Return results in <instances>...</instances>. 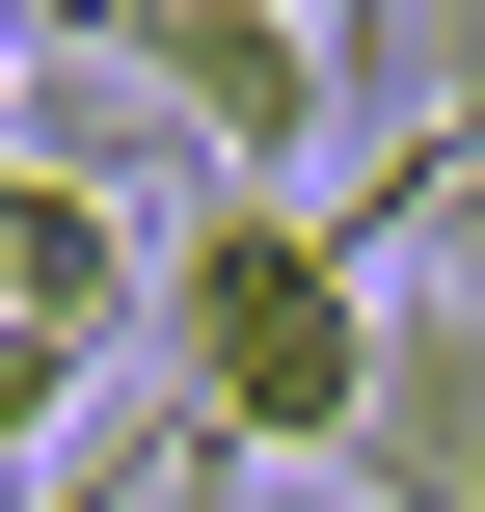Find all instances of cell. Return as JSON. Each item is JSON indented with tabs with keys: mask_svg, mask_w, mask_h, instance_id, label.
Returning a JSON list of instances; mask_svg holds the SVG:
<instances>
[{
	"mask_svg": "<svg viewBox=\"0 0 485 512\" xmlns=\"http://www.w3.org/2000/svg\"><path fill=\"white\" fill-rule=\"evenodd\" d=\"M378 243L324 216V189H216L189 243H162V297H135V432H162V512H243L270 459H351V405H378Z\"/></svg>",
	"mask_w": 485,
	"mask_h": 512,
	"instance_id": "obj_1",
	"label": "cell"
},
{
	"mask_svg": "<svg viewBox=\"0 0 485 512\" xmlns=\"http://www.w3.org/2000/svg\"><path fill=\"white\" fill-rule=\"evenodd\" d=\"M27 108H162L216 189H324L351 54H324L297 0H108V27H54V54H27Z\"/></svg>",
	"mask_w": 485,
	"mask_h": 512,
	"instance_id": "obj_2",
	"label": "cell"
},
{
	"mask_svg": "<svg viewBox=\"0 0 485 512\" xmlns=\"http://www.w3.org/2000/svg\"><path fill=\"white\" fill-rule=\"evenodd\" d=\"M351 512H485V297H378V405H351V459H324Z\"/></svg>",
	"mask_w": 485,
	"mask_h": 512,
	"instance_id": "obj_3",
	"label": "cell"
},
{
	"mask_svg": "<svg viewBox=\"0 0 485 512\" xmlns=\"http://www.w3.org/2000/svg\"><path fill=\"white\" fill-rule=\"evenodd\" d=\"M54 459H81V351H54V324H0V512L54 486Z\"/></svg>",
	"mask_w": 485,
	"mask_h": 512,
	"instance_id": "obj_4",
	"label": "cell"
},
{
	"mask_svg": "<svg viewBox=\"0 0 485 512\" xmlns=\"http://www.w3.org/2000/svg\"><path fill=\"white\" fill-rule=\"evenodd\" d=\"M0 162H27V27H0Z\"/></svg>",
	"mask_w": 485,
	"mask_h": 512,
	"instance_id": "obj_5",
	"label": "cell"
}]
</instances>
